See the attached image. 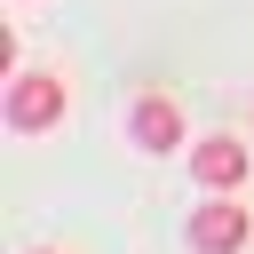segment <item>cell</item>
Segmentation results:
<instances>
[{
    "label": "cell",
    "mask_w": 254,
    "mask_h": 254,
    "mask_svg": "<svg viewBox=\"0 0 254 254\" xmlns=\"http://www.w3.org/2000/svg\"><path fill=\"white\" fill-rule=\"evenodd\" d=\"M254 238V214L238 206V190H206L190 206V254H246Z\"/></svg>",
    "instance_id": "6da1fadb"
},
{
    "label": "cell",
    "mask_w": 254,
    "mask_h": 254,
    "mask_svg": "<svg viewBox=\"0 0 254 254\" xmlns=\"http://www.w3.org/2000/svg\"><path fill=\"white\" fill-rule=\"evenodd\" d=\"M64 103H71V87H64L56 71H16V79H8V127H16V135H48V127L64 119Z\"/></svg>",
    "instance_id": "7a4b0ae2"
},
{
    "label": "cell",
    "mask_w": 254,
    "mask_h": 254,
    "mask_svg": "<svg viewBox=\"0 0 254 254\" xmlns=\"http://www.w3.org/2000/svg\"><path fill=\"white\" fill-rule=\"evenodd\" d=\"M127 135H135V151H151V159H175L183 143H190V119H183V103L175 95H135V119H127Z\"/></svg>",
    "instance_id": "3957f363"
},
{
    "label": "cell",
    "mask_w": 254,
    "mask_h": 254,
    "mask_svg": "<svg viewBox=\"0 0 254 254\" xmlns=\"http://www.w3.org/2000/svg\"><path fill=\"white\" fill-rule=\"evenodd\" d=\"M246 167H254V159H246L238 135H198V143H190V175H198L206 190H238Z\"/></svg>",
    "instance_id": "277c9868"
}]
</instances>
